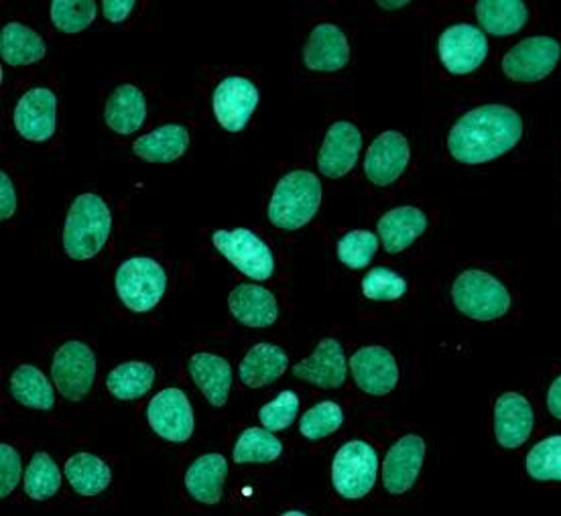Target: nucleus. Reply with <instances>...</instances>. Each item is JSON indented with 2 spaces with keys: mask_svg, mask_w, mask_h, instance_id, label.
I'll return each instance as SVG.
<instances>
[{
  "mask_svg": "<svg viewBox=\"0 0 561 516\" xmlns=\"http://www.w3.org/2000/svg\"><path fill=\"white\" fill-rule=\"evenodd\" d=\"M548 409L551 417L560 418L561 421V377L556 378L551 382V387H549Z\"/></svg>",
  "mask_w": 561,
  "mask_h": 516,
  "instance_id": "nucleus-44",
  "label": "nucleus"
},
{
  "mask_svg": "<svg viewBox=\"0 0 561 516\" xmlns=\"http://www.w3.org/2000/svg\"><path fill=\"white\" fill-rule=\"evenodd\" d=\"M322 206V183L316 173L295 169L280 177L268 202V222L295 232L308 226Z\"/></svg>",
  "mask_w": 561,
  "mask_h": 516,
  "instance_id": "nucleus-3",
  "label": "nucleus"
},
{
  "mask_svg": "<svg viewBox=\"0 0 561 516\" xmlns=\"http://www.w3.org/2000/svg\"><path fill=\"white\" fill-rule=\"evenodd\" d=\"M379 249V237L368 232V230H352L348 234L340 238L337 242V259L342 265L348 268H365L370 265L373 256L377 254Z\"/></svg>",
  "mask_w": 561,
  "mask_h": 516,
  "instance_id": "nucleus-38",
  "label": "nucleus"
},
{
  "mask_svg": "<svg viewBox=\"0 0 561 516\" xmlns=\"http://www.w3.org/2000/svg\"><path fill=\"white\" fill-rule=\"evenodd\" d=\"M259 106V88L242 76H228L214 90L211 108L218 125L228 133H240Z\"/></svg>",
  "mask_w": 561,
  "mask_h": 516,
  "instance_id": "nucleus-12",
  "label": "nucleus"
},
{
  "mask_svg": "<svg viewBox=\"0 0 561 516\" xmlns=\"http://www.w3.org/2000/svg\"><path fill=\"white\" fill-rule=\"evenodd\" d=\"M480 27L496 37L519 33L529 21V9L523 0H482L477 4Z\"/></svg>",
  "mask_w": 561,
  "mask_h": 516,
  "instance_id": "nucleus-31",
  "label": "nucleus"
},
{
  "mask_svg": "<svg viewBox=\"0 0 561 516\" xmlns=\"http://www.w3.org/2000/svg\"><path fill=\"white\" fill-rule=\"evenodd\" d=\"M534 406L519 392H505L494 405L496 442L505 449H519L534 432Z\"/></svg>",
  "mask_w": 561,
  "mask_h": 516,
  "instance_id": "nucleus-20",
  "label": "nucleus"
},
{
  "mask_svg": "<svg viewBox=\"0 0 561 516\" xmlns=\"http://www.w3.org/2000/svg\"><path fill=\"white\" fill-rule=\"evenodd\" d=\"M190 377L199 391L210 401L211 406L220 409L228 403L232 389V366L225 356L210 352H196L187 363Z\"/></svg>",
  "mask_w": 561,
  "mask_h": 516,
  "instance_id": "nucleus-23",
  "label": "nucleus"
},
{
  "mask_svg": "<svg viewBox=\"0 0 561 516\" xmlns=\"http://www.w3.org/2000/svg\"><path fill=\"white\" fill-rule=\"evenodd\" d=\"M451 301L466 318L477 321L501 320L511 309L505 285L484 271H463L451 285Z\"/></svg>",
  "mask_w": 561,
  "mask_h": 516,
  "instance_id": "nucleus-4",
  "label": "nucleus"
},
{
  "mask_svg": "<svg viewBox=\"0 0 561 516\" xmlns=\"http://www.w3.org/2000/svg\"><path fill=\"white\" fill-rule=\"evenodd\" d=\"M14 128L25 140L45 142L56 135L57 96L49 88H31L14 106Z\"/></svg>",
  "mask_w": 561,
  "mask_h": 516,
  "instance_id": "nucleus-13",
  "label": "nucleus"
},
{
  "mask_svg": "<svg viewBox=\"0 0 561 516\" xmlns=\"http://www.w3.org/2000/svg\"><path fill=\"white\" fill-rule=\"evenodd\" d=\"M351 61V43L342 28L320 23L311 28L304 47V64L311 71L332 73L346 68Z\"/></svg>",
  "mask_w": 561,
  "mask_h": 516,
  "instance_id": "nucleus-19",
  "label": "nucleus"
},
{
  "mask_svg": "<svg viewBox=\"0 0 561 516\" xmlns=\"http://www.w3.org/2000/svg\"><path fill=\"white\" fill-rule=\"evenodd\" d=\"M377 4L380 9H387V11H399L403 7H409L408 0H379Z\"/></svg>",
  "mask_w": 561,
  "mask_h": 516,
  "instance_id": "nucleus-45",
  "label": "nucleus"
},
{
  "mask_svg": "<svg viewBox=\"0 0 561 516\" xmlns=\"http://www.w3.org/2000/svg\"><path fill=\"white\" fill-rule=\"evenodd\" d=\"M360 149H363L360 130L352 123L337 121L328 128L322 149L318 153L320 173L330 180L344 177L356 165Z\"/></svg>",
  "mask_w": 561,
  "mask_h": 516,
  "instance_id": "nucleus-16",
  "label": "nucleus"
},
{
  "mask_svg": "<svg viewBox=\"0 0 561 516\" xmlns=\"http://www.w3.org/2000/svg\"><path fill=\"white\" fill-rule=\"evenodd\" d=\"M214 249L237 266L244 277L253 280H268L275 273V256L267 242L256 237L253 230H218L211 237Z\"/></svg>",
  "mask_w": 561,
  "mask_h": 516,
  "instance_id": "nucleus-7",
  "label": "nucleus"
},
{
  "mask_svg": "<svg viewBox=\"0 0 561 516\" xmlns=\"http://www.w3.org/2000/svg\"><path fill=\"white\" fill-rule=\"evenodd\" d=\"M380 242L389 254L408 251L409 246L427 230V216L415 206L389 209L379 223Z\"/></svg>",
  "mask_w": 561,
  "mask_h": 516,
  "instance_id": "nucleus-25",
  "label": "nucleus"
},
{
  "mask_svg": "<svg viewBox=\"0 0 561 516\" xmlns=\"http://www.w3.org/2000/svg\"><path fill=\"white\" fill-rule=\"evenodd\" d=\"M561 59V43L553 37H529L517 43L503 57V71L515 82H539L546 80L558 68Z\"/></svg>",
  "mask_w": 561,
  "mask_h": 516,
  "instance_id": "nucleus-11",
  "label": "nucleus"
},
{
  "mask_svg": "<svg viewBox=\"0 0 561 516\" xmlns=\"http://www.w3.org/2000/svg\"><path fill=\"white\" fill-rule=\"evenodd\" d=\"M295 378L316 385L320 389H340L348 377V364L342 344L334 337H325L306 360L291 368Z\"/></svg>",
  "mask_w": 561,
  "mask_h": 516,
  "instance_id": "nucleus-17",
  "label": "nucleus"
},
{
  "mask_svg": "<svg viewBox=\"0 0 561 516\" xmlns=\"http://www.w3.org/2000/svg\"><path fill=\"white\" fill-rule=\"evenodd\" d=\"M226 475H228V461L225 456L204 454L187 468L183 486L196 503L214 506L222 503Z\"/></svg>",
  "mask_w": 561,
  "mask_h": 516,
  "instance_id": "nucleus-22",
  "label": "nucleus"
},
{
  "mask_svg": "<svg viewBox=\"0 0 561 516\" xmlns=\"http://www.w3.org/2000/svg\"><path fill=\"white\" fill-rule=\"evenodd\" d=\"M344 423V411L334 401H322L308 409L299 421V433L308 442H320L323 437L336 433Z\"/></svg>",
  "mask_w": 561,
  "mask_h": 516,
  "instance_id": "nucleus-37",
  "label": "nucleus"
},
{
  "mask_svg": "<svg viewBox=\"0 0 561 516\" xmlns=\"http://www.w3.org/2000/svg\"><path fill=\"white\" fill-rule=\"evenodd\" d=\"M23 478V463L21 456L13 446L2 444L0 446V496L9 498L19 482Z\"/></svg>",
  "mask_w": 561,
  "mask_h": 516,
  "instance_id": "nucleus-41",
  "label": "nucleus"
},
{
  "mask_svg": "<svg viewBox=\"0 0 561 516\" xmlns=\"http://www.w3.org/2000/svg\"><path fill=\"white\" fill-rule=\"evenodd\" d=\"M228 309L247 328H271L279 318L275 295L254 283L237 285L228 295Z\"/></svg>",
  "mask_w": 561,
  "mask_h": 516,
  "instance_id": "nucleus-21",
  "label": "nucleus"
},
{
  "mask_svg": "<svg viewBox=\"0 0 561 516\" xmlns=\"http://www.w3.org/2000/svg\"><path fill=\"white\" fill-rule=\"evenodd\" d=\"M190 147V130L183 125H163L133 142V153L149 163H171Z\"/></svg>",
  "mask_w": 561,
  "mask_h": 516,
  "instance_id": "nucleus-27",
  "label": "nucleus"
},
{
  "mask_svg": "<svg viewBox=\"0 0 561 516\" xmlns=\"http://www.w3.org/2000/svg\"><path fill=\"white\" fill-rule=\"evenodd\" d=\"M23 489L31 501L42 503L54 498L59 489H61V472L57 468L56 461L45 454L37 451L31 461H28L27 470H25V482Z\"/></svg>",
  "mask_w": 561,
  "mask_h": 516,
  "instance_id": "nucleus-34",
  "label": "nucleus"
},
{
  "mask_svg": "<svg viewBox=\"0 0 561 516\" xmlns=\"http://www.w3.org/2000/svg\"><path fill=\"white\" fill-rule=\"evenodd\" d=\"M113 230L108 204L96 194L76 197L64 226V251L71 261H90L99 254Z\"/></svg>",
  "mask_w": 561,
  "mask_h": 516,
  "instance_id": "nucleus-2",
  "label": "nucleus"
},
{
  "mask_svg": "<svg viewBox=\"0 0 561 516\" xmlns=\"http://www.w3.org/2000/svg\"><path fill=\"white\" fill-rule=\"evenodd\" d=\"M154 368L149 363H125L106 377V389L118 401H139L153 389Z\"/></svg>",
  "mask_w": 561,
  "mask_h": 516,
  "instance_id": "nucleus-32",
  "label": "nucleus"
},
{
  "mask_svg": "<svg viewBox=\"0 0 561 516\" xmlns=\"http://www.w3.org/2000/svg\"><path fill=\"white\" fill-rule=\"evenodd\" d=\"M301 399L294 391H283L277 394L275 401H271L267 405L261 406L259 411V421L263 423V427L267 432H283L287 427L294 425L297 413H299Z\"/></svg>",
  "mask_w": 561,
  "mask_h": 516,
  "instance_id": "nucleus-40",
  "label": "nucleus"
},
{
  "mask_svg": "<svg viewBox=\"0 0 561 516\" xmlns=\"http://www.w3.org/2000/svg\"><path fill=\"white\" fill-rule=\"evenodd\" d=\"M280 516H308L306 513H301V511H287V513H283Z\"/></svg>",
  "mask_w": 561,
  "mask_h": 516,
  "instance_id": "nucleus-46",
  "label": "nucleus"
},
{
  "mask_svg": "<svg viewBox=\"0 0 561 516\" xmlns=\"http://www.w3.org/2000/svg\"><path fill=\"white\" fill-rule=\"evenodd\" d=\"M135 9L133 0H104L102 11L111 23H123L127 21L128 14Z\"/></svg>",
  "mask_w": 561,
  "mask_h": 516,
  "instance_id": "nucleus-43",
  "label": "nucleus"
},
{
  "mask_svg": "<svg viewBox=\"0 0 561 516\" xmlns=\"http://www.w3.org/2000/svg\"><path fill=\"white\" fill-rule=\"evenodd\" d=\"M114 287L125 308L135 313H147L163 299L168 289V273L154 259L130 256L118 266Z\"/></svg>",
  "mask_w": 561,
  "mask_h": 516,
  "instance_id": "nucleus-5",
  "label": "nucleus"
},
{
  "mask_svg": "<svg viewBox=\"0 0 561 516\" xmlns=\"http://www.w3.org/2000/svg\"><path fill=\"white\" fill-rule=\"evenodd\" d=\"M0 56L4 64L13 68L33 66L45 59L47 45L37 31L13 21V23H7L0 31Z\"/></svg>",
  "mask_w": 561,
  "mask_h": 516,
  "instance_id": "nucleus-28",
  "label": "nucleus"
},
{
  "mask_svg": "<svg viewBox=\"0 0 561 516\" xmlns=\"http://www.w3.org/2000/svg\"><path fill=\"white\" fill-rule=\"evenodd\" d=\"M51 378L66 401H84L96 382V356L92 348L78 340L59 346L51 363Z\"/></svg>",
  "mask_w": 561,
  "mask_h": 516,
  "instance_id": "nucleus-8",
  "label": "nucleus"
},
{
  "mask_svg": "<svg viewBox=\"0 0 561 516\" xmlns=\"http://www.w3.org/2000/svg\"><path fill=\"white\" fill-rule=\"evenodd\" d=\"M96 9L99 4L94 0H54L49 7V16L57 31L73 35L94 23Z\"/></svg>",
  "mask_w": 561,
  "mask_h": 516,
  "instance_id": "nucleus-35",
  "label": "nucleus"
},
{
  "mask_svg": "<svg viewBox=\"0 0 561 516\" xmlns=\"http://www.w3.org/2000/svg\"><path fill=\"white\" fill-rule=\"evenodd\" d=\"M408 294V280L387 266L373 268L363 279V295L370 301H397Z\"/></svg>",
  "mask_w": 561,
  "mask_h": 516,
  "instance_id": "nucleus-39",
  "label": "nucleus"
},
{
  "mask_svg": "<svg viewBox=\"0 0 561 516\" xmlns=\"http://www.w3.org/2000/svg\"><path fill=\"white\" fill-rule=\"evenodd\" d=\"M104 121L116 135H133L147 121V100L137 85L121 84L106 100Z\"/></svg>",
  "mask_w": 561,
  "mask_h": 516,
  "instance_id": "nucleus-26",
  "label": "nucleus"
},
{
  "mask_svg": "<svg viewBox=\"0 0 561 516\" xmlns=\"http://www.w3.org/2000/svg\"><path fill=\"white\" fill-rule=\"evenodd\" d=\"M280 454L283 444L273 433L265 427H249L240 433L232 449V460L234 463H271L279 460Z\"/></svg>",
  "mask_w": 561,
  "mask_h": 516,
  "instance_id": "nucleus-33",
  "label": "nucleus"
},
{
  "mask_svg": "<svg viewBox=\"0 0 561 516\" xmlns=\"http://www.w3.org/2000/svg\"><path fill=\"white\" fill-rule=\"evenodd\" d=\"M437 56L442 66L454 76L477 71L489 56V39L484 31L458 23L446 28L437 39Z\"/></svg>",
  "mask_w": 561,
  "mask_h": 516,
  "instance_id": "nucleus-9",
  "label": "nucleus"
},
{
  "mask_svg": "<svg viewBox=\"0 0 561 516\" xmlns=\"http://www.w3.org/2000/svg\"><path fill=\"white\" fill-rule=\"evenodd\" d=\"M527 474L537 482H561V435L539 442L527 456Z\"/></svg>",
  "mask_w": 561,
  "mask_h": 516,
  "instance_id": "nucleus-36",
  "label": "nucleus"
},
{
  "mask_svg": "<svg viewBox=\"0 0 561 516\" xmlns=\"http://www.w3.org/2000/svg\"><path fill=\"white\" fill-rule=\"evenodd\" d=\"M409 157V142L401 133H382L366 151V177L375 185H391L405 173Z\"/></svg>",
  "mask_w": 561,
  "mask_h": 516,
  "instance_id": "nucleus-18",
  "label": "nucleus"
},
{
  "mask_svg": "<svg viewBox=\"0 0 561 516\" xmlns=\"http://www.w3.org/2000/svg\"><path fill=\"white\" fill-rule=\"evenodd\" d=\"M64 472H66V478H68L73 492H78L85 498L99 496L113 482V472H111L108 463L88 451L73 454L70 460L66 461Z\"/></svg>",
  "mask_w": 561,
  "mask_h": 516,
  "instance_id": "nucleus-30",
  "label": "nucleus"
},
{
  "mask_svg": "<svg viewBox=\"0 0 561 516\" xmlns=\"http://www.w3.org/2000/svg\"><path fill=\"white\" fill-rule=\"evenodd\" d=\"M289 368L287 352L277 344H254L239 366L240 382L247 389H263L277 382Z\"/></svg>",
  "mask_w": 561,
  "mask_h": 516,
  "instance_id": "nucleus-24",
  "label": "nucleus"
},
{
  "mask_svg": "<svg viewBox=\"0 0 561 516\" xmlns=\"http://www.w3.org/2000/svg\"><path fill=\"white\" fill-rule=\"evenodd\" d=\"M147 421L161 439L185 444L194 435V409L182 389L169 387L157 392L147 406Z\"/></svg>",
  "mask_w": 561,
  "mask_h": 516,
  "instance_id": "nucleus-10",
  "label": "nucleus"
},
{
  "mask_svg": "<svg viewBox=\"0 0 561 516\" xmlns=\"http://www.w3.org/2000/svg\"><path fill=\"white\" fill-rule=\"evenodd\" d=\"M379 456L377 449L354 439L337 449L332 461V486L346 501H360L377 484Z\"/></svg>",
  "mask_w": 561,
  "mask_h": 516,
  "instance_id": "nucleus-6",
  "label": "nucleus"
},
{
  "mask_svg": "<svg viewBox=\"0 0 561 516\" xmlns=\"http://www.w3.org/2000/svg\"><path fill=\"white\" fill-rule=\"evenodd\" d=\"M9 392L19 405L31 411H51L56 405V389L39 368L23 364L9 380Z\"/></svg>",
  "mask_w": 561,
  "mask_h": 516,
  "instance_id": "nucleus-29",
  "label": "nucleus"
},
{
  "mask_svg": "<svg viewBox=\"0 0 561 516\" xmlns=\"http://www.w3.org/2000/svg\"><path fill=\"white\" fill-rule=\"evenodd\" d=\"M425 460V442L420 435H405L387 451L382 463V486L389 494H405L417 482Z\"/></svg>",
  "mask_w": 561,
  "mask_h": 516,
  "instance_id": "nucleus-15",
  "label": "nucleus"
},
{
  "mask_svg": "<svg viewBox=\"0 0 561 516\" xmlns=\"http://www.w3.org/2000/svg\"><path fill=\"white\" fill-rule=\"evenodd\" d=\"M16 211V190L7 171H0V220H11Z\"/></svg>",
  "mask_w": 561,
  "mask_h": 516,
  "instance_id": "nucleus-42",
  "label": "nucleus"
},
{
  "mask_svg": "<svg viewBox=\"0 0 561 516\" xmlns=\"http://www.w3.org/2000/svg\"><path fill=\"white\" fill-rule=\"evenodd\" d=\"M520 137L523 118L519 112L501 104H486L466 112L451 126L448 151L460 163L480 165L508 153Z\"/></svg>",
  "mask_w": 561,
  "mask_h": 516,
  "instance_id": "nucleus-1",
  "label": "nucleus"
},
{
  "mask_svg": "<svg viewBox=\"0 0 561 516\" xmlns=\"http://www.w3.org/2000/svg\"><path fill=\"white\" fill-rule=\"evenodd\" d=\"M351 372L356 387L366 394L385 397L399 385V366L393 354L382 346H366L354 352Z\"/></svg>",
  "mask_w": 561,
  "mask_h": 516,
  "instance_id": "nucleus-14",
  "label": "nucleus"
}]
</instances>
